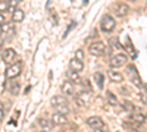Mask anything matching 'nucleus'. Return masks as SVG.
<instances>
[{"instance_id": "f257e3e1", "label": "nucleus", "mask_w": 147, "mask_h": 132, "mask_svg": "<svg viewBox=\"0 0 147 132\" xmlns=\"http://www.w3.org/2000/svg\"><path fill=\"white\" fill-rule=\"evenodd\" d=\"M52 106L56 112L65 113V115L69 113V106H68V101H66V95H55L52 98Z\"/></svg>"}, {"instance_id": "4be33fe9", "label": "nucleus", "mask_w": 147, "mask_h": 132, "mask_svg": "<svg viewBox=\"0 0 147 132\" xmlns=\"http://www.w3.org/2000/svg\"><path fill=\"white\" fill-rule=\"evenodd\" d=\"M121 106H122V109L127 110V112H134L136 110V106H134L132 103H129V101H122Z\"/></svg>"}, {"instance_id": "b1692460", "label": "nucleus", "mask_w": 147, "mask_h": 132, "mask_svg": "<svg viewBox=\"0 0 147 132\" xmlns=\"http://www.w3.org/2000/svg\"><path fill=\"white\" fill-rule=\"evenodd\" d=\"M9 9V2L6 0H0V12H6Z\"/></svg>"}, {"instance_id": "bb28decb", "label": "nucleus", "mask_w": 147, "mask_h": 132, "mask_svg": "<svg viewBox=\"0 0 147 132\" xmlns=\"http://www.w3.org/2000/svg\"><path fill=\"white\" fill-rule=\"evenodd\" d=\"M75 57H77V59H81V60H82V59H84V52H82V50H78V52L75 53Z\"/></svg>"}, {"instance_id": "aec40b11", "label": "nucleus", "mask_w": 147, "mask_h": 132, "mask_svg": "<svg viewBox=\"0 0 147 132\" xmlns=\"http://www.w3.org/2000/svg\"><path fill=\"white\" fill-rule=\"evenodd\" d=\"M0 29H2V32H5V34H13L15 32L13 25H10V23H7V22H5L3 25H0Z\"/></svg>"}, {"instance_id": "20e7f679", "label": "nucleus", "mask_w": 147, "mask_h": 132, "mask_svg": "<svg viewBox=\"0 0 147 132\" xmlns=\"http://www.w3.org/2000/svg\"><path fill=\"white\" fill-rule=\"evenodd\" d=\"M112 12L118 16V18H124L129 13V6L124 2H119V3H115L112 6Z\"/></svg>"}, {"instance_id": "423d86ee", "label": "nucleus", "mask_w": 147, "mask_h": 132, "mask_svg": "<svg viewBox=\"0 0 147 132\" xmlns=\"http://www.w3.org/2000/svg\"><path fill=\"white\" fill-rule=\"evenodd\" d=\"M21 70H22V66H21V63H13V65H10V66L6 69V72H5L6 79H13V78L19 76Z\"/></svg>"}, {"instance_id": "6e6552de", "label": "nucleus", "mask_w": 147, "mask_h": 132, "mask_svg": "<svg viewBox=\"0 0 147 132\" xmlns=\"http://www.w3.org/2000/svg\"><path fill=\"white\" fill-rule=\"evenodd\" d=\"M52 123H53V125H57V126L66 125V123H68L66 115H65V113H60V112H55V113L52 115Z\"/></svg>"}, {"instance_id": "7ed1b4c3", "label": "nucleus", "mask_w": 147, "mask_h": 132, "mask_svg": "<svg viewBox=\"0 0 147 132\" xmlns=\"http://www.w3.org/2000/svg\"><path fill=\"white\" fill-rule=\"evenodd\" d=\"M105 52H106V46H105V43H102V41H96V43L90 44V47H88V53H90L91 56H96V57L103 56Z\"/></svg>"}, {"instance_id": "5701e85b", "label": "nucleus", "mask_w": 147, "mask_h": 132, "mask_svg": "<svg viewBox=\"0 0 147 132\" xmlns=\"http://www.w3.org/2000/svg\"><path fill=\"white\" fill-rule=\"evenodd\" d=\"M19 88H21V87H19V84H18V82H12L9 91H10L12 95H18V94H19Z\"/></svg>"}, {"instance_id": "1a4fd4ad", "label": "nucleus", "mask_w": 147, "mask_h": 132, "mask_svg": "<svg viewBox=\"0 0 147 132\" xmlns=\"http://www.w3.org/2000/svg\"><path fill=\"white\" fill-rule=\"evenodd\" d=\"M2 59L6 65H12L15 60H16V52L13 49H6L2 54Z\"/></svg>"}, {"instance_id": "c756f323", "label": "nucleus", "mask_w": 147, "mask_h": 132, "mask_svg": "<svg viewBox=\"0 0 147 132\" xmlns=\"http://www.w3.org/2000/svg\"><path fill=\"white\" fill-rule=\"evenodd\" d=\"M129 2H136V0H129Z\"/></svg>"}, {"instance_id": "412c9836", "label": "nucleus", "mask_w": 147, "mask_h": 132, "mask_svg": "<svg viewBox=\"0 0 147 132\" xmlns=\"http://www.w3.org/2000/svg\"><path fill=\"white\" fill-rule=\"evenodd\" d=\"M106 98H107V103H109V104H112V106H116V104H118V98H116V95H115L113 92L109 91V92L106 94Z\"/></svg>"}, {"instance_id": "39448f33", "label": "nucleus", "mask_w": 147, "mask_h": 132, "mask_svg": "<svg viewBox=\"0 0 147 132\" xmlns=\"http://www.w3.org/2000/svg\"><path fill=\"white\" fill-rule=\"evenodd\" d=\"M87 125H88V128H91L93 131H100V129L106 131L105 122L102 121V117H99V116H91V117H88V119H87Z\"/></svg>"}, {"instance_id": "cd10ccee", "label": "nucleus", "mask_w": 147, "mask_h": 132, "mask_svg": "<svg viewBox=\"0 0 147 132\" xmlns=\"http://www.w3.org/2000/svg\"><path fill=\"white\" fill-rule=\"evenodd\" d=\"M5 22H6V16H5L3 12H0V25H3Z\"/></svg>"}, {"instance_id": "f3484780", "label": "nucleus", "mask_w": 147, "mask_h": 132, "mask_svg": "<svg viewBox=\"0 0 147 132\" xmlns=\"http://www.w3.org/2000/svg\"><path fill=\"white\" fill-rule=\"evenodd\" d=\"M94 81H96V85L99 87L100 90H103V87H105V75L102 74V72H96L94 74Z\"/></svg>"}, {"instance_id": "a211bd4d", "label": "nucleus", "mask_w": 147, "mask_h": 132, "mask_svg": "<svg viewBox=\"0 0 147 132\" xmlns=\"http://www.w3.org/2000/svg\"><path fill=\"white\" fill-rule=\"evenodd\" d=\"M68 78H69V81H72L74 84H77V82H81V78H80V72H77V70H69L68 72Z\"/></svg>"}, {"instance_id": "c85d7f7f", "label": "nucleus", "mask_w": 147, "mask_h": 132, "mask_svg": "<svg viewBox=\"0 0 147 132\" xmlns=\"http://www.w3.org/2000/svg\"><path fill=\"white\" fill-rule=\"evenodd\" d=\"M84 5H87V0H84Z\"/></svg>"}, {"instance_id": "6ab92c4d", "label": "nucleus", "mask_w": 147, "mask_h": 132, "mask_svg": "<svg viewBox=\"0 0 147 132\" xmlns=\"http://www.w3.org/2000/svg\"><path fill=\"white\" fill-rule=\"evenodd\" d=\"M38 125H40L44 131H50V129H52V121H49V119H44V117L38 119Z\"/></svg>"}, {"instance_id": "7c9ffc66", "label": "nucleus", "mask_w": 147, "mask_h": 132, "mask_svg": "<svg viewBox=\"0 0 147 132\" xmlns=\"http://www.w3.org/2000/svg\"><path fill=\"white\" fill-rule=\"evenodd\" d=\"M0 32H2V29H0Z\"/></svg>"}, {"instance_id": "f03ea898", "label": "nucleus", "mask_w": 147, "mask_h": 132, "mask_svg": "<svg viewBox=\"0 0 147 132\" xmlns=\"http://www.w3.org/2000/svg\"><path fill=\"white\" fill-rule=\"evenodd\" d=\"M115 27H116V22H115V19L112 18V15H103V18H102V22H100V28H102V31L103 32H112L113 29H115Z\"/></svg>"}, {"instance_id": "a878e982", "label": "nucleus", "mask_w": 147, "mask_h": 132, "mask_svg": "<svg viewBox=\"0 0 147 132\" xmlns=\"http://www.w3.org/2000/svg\"><path fill=\"white\" fill-rule=\"evenodd\" d=\"M5 117V106H3V103L0 101V121Z\"/></svg>"}, {"instance_id": "2eb2a0df", "label": "nucleus", "mask_w": 147, "mask_h": 132, "mask_svg": "<svg viewBox=\"0 0 147 132\" xmlns=\"http://www.w3.org/2000/svg\"><path fill=\"white\" fill-rule=\"evenodd\" d=\"M24 18H25V13H24V10L21 9H15L12 12V21L13 22H22Z\"/></svg>"}, {"instance_id": "ddd939ff", "label": "nucleus", "mask_w": 147, "mask_h": 132, "mask_svg": "<svg viewBox=\"0 0 147 132\" xmlns=\"http://www.w3.org/2000/svg\"><path fill=\"white\" fill-rule=\"evenodd\" d=\"M69 68H71L72 70L81 72V70L84 69V63H82V60H81V59L74 57V59H71V60H69Z\"/></svg>"}, {"instance_id": "4468645a", "label": "nucleus", "mask_w": 147, "mask_h": 132, "mask_svg": "<svg viewBox=\"0 0 147 132\" xmlns=\"http://www.w3.org/2000/svg\"><path fill=\"white\" fill-rule=\"evenodd\" d=\"M109 78L112 79L113 82H118V84L124 81V75H122L121 72H118V70H113V69L109 70Z\"/></svg>"}, {"instance_id": "dca6fc26", "label": "nucleus", "mask_w": 147, "mask_h": 132, "mask_svg": "<svg viewBox=\"0 0 147 132\" xmlns=\"http://www.w3.org/2000/svg\"><path fill=\"white\" fill-rule=\"evenodd\" d=\"M129 119H131V121L136 123V125H143V123H146V119H147V117H146L143 113H136V115H132Z\"/></svg>"}, {"instance_id": "0eeeda50", "label": "nucleus", "mask_w": 147, "mask_h": 132, "mask_svg": "<svg viewBox=\"0 0 147 132\" xmlns=\"http://www.w3.org/2000/svg\"><path fill=\"white\" fill-rule=\"evenodd\" d=\"M128 60V57L124 54V53H119V54H115L112 56V59H110V66L112 68H121L124 66Z\"/></svg>"}, {"instance_id": "9b49d317", "label": "nucleus", "mask_w": 147, "mask_h": 132, "mask_svg": "<svg viewBox=\"0 0 147 132\" xmlns=\"http://www.w3.org/2000/svg\"><path fill=\"white\" fill-rule=\"evenodd\" d=\"M88 92H90V91H82L81 94H78L77 97H75V101H77L78 106L85 107V106L90 103V94H88Z\"/></svg>"}, {"instance_id": "f8f14e48", "label": "nucleus", "mask_w": 147, "mask_h": 132, "mask_svg": "<svg viewBox=\"0 0 147 132\" xmlns=\"http://www.w3.org/2000/svg\"><path fill=\"white\" fill-rule=\"evenodd\" d=\"M60 91L63 92V95H74V91H75V87H74L72 81H65L60 85Z\"/></svg>"}, {"instance_id": "393cba45", "label": "nucleus", "mask_w": 147, "mask_h": 132, "mask_svg": "<svg viewBox=\"0 0 147 132\" xmlns=\"http://www.w3.org/2000/svg\"><path fill=\"white\" fill-rule=\"evenodd\" d=\"M137 97L141 100V103H144V104H147V94L144 92V91H141V92H138L137 94Z\"/></svg>"}, {"instance_id": "9d476101", "label": "nucleus", "mask_w": 147, "mask_h": 132, "mask_svg": "<svg viewBox=\"0 0 147 132\" xmlns=\"http://www.w3.org/2000/svg\"><path fill=\"white\" fill-rule=\"evenodd\" d=\"M128 72H129V76H131V81H132L134 85H137L138 88H143V82H141V79L137 74V69L134 66H128Z\"/></svg>"}]
</instances>
